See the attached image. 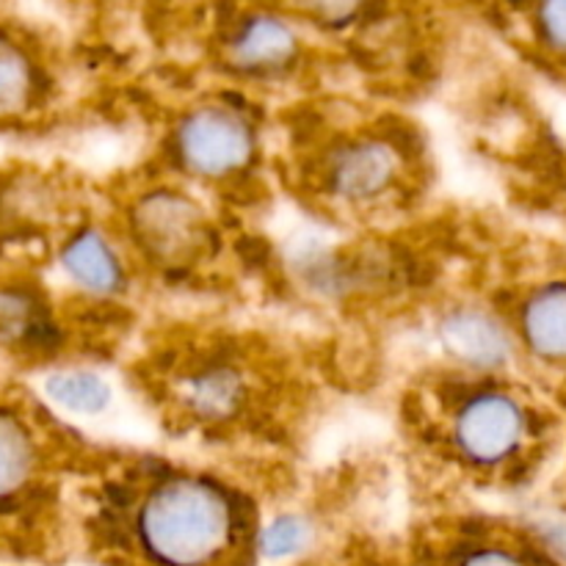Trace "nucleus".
<instances>
[{
  "label": "nucleus",
  "mask_w": 566,
  "mask_h": 566,
  "mask_svg": "<svg viewBox=\"0 0 566 566\" xmlns=\"http://www.w3.org/2000/svg\"><path fill=\"white\" fill-rule=\"evenodd\" d=\"M42 423L20 403L0 398V551H9L22 520L42 506L50 479Z\"/></svg>",
  "instance_id": "nucleus-3"
},
{
  "label": "nucleus",
  "mask_w": 566,
  "mask_h": 566,
  "mask_svg": "<svg viewBox=\"0 0 566 566\" xmlns=\"http://www.w3.org/2000/svg\"><path fill=\"white\" fill-rule=\"evenodd\" d=\"M130 531L153 566H216L235 551L243 514L230 486L166 470L136 492Z\"/></svg>",
  "instance_id": "nucleus-1"
},
{
  "label": "nucleus",
  "mask_w": 566,
  "mask_h": 566,
  "mask_svg": "<svg viewBox=\"0 0 566 566\" xmlns=\"http://www.w3.org/2000/svg\"><path fill=\"white\" fill-rule=\"evenodd\" d=\"M130 238L155 265H188L208 247V216L188 193L158 188L130 208Z\"/></svg>",
  "instance_id": "nucleus-6"
},
{
  "label": "nucleus",
  "mask_w": 566,
  "mask_h": 566,
  "mask_svg": "<svg viewBox=\"0 0 566 566\" xmlns=\"http://www.w3.org/2000/svg\"><path fill=\"white\" fill-rule=\"evenodd\" d=\"M59 265L66 280L88 296H116L125 291L127 271L116 243L97 227L72 232L59 252Z\"/></svg>",
  "instance_id": "nucleus-10"
},
{
  "label": "nucleus",
  "mask_w": 566,
  "mask_h": 566,
  "mask_svg": "<svg viewBox=\"0 0 566 566\" xmlns=\"http://www.w3.org/2000/svg\"><path fill=\"white\" fill-rule=\"evenodd\" d=\"M407 177V153L381 133H357L329 149L321 164L326 193L346 208L387 202Z\"/></svg>",
  "instance_id": "nucleus-5"
},
{
  "label": "nucleus",
  "mask_w": 566,
  "mask_h": 566,
  "mask_svg": "<svg viewBox=\"0 0 566 566\" xmlns=\"http://www.w3.org/2000/svg\"><path fill=\"white\" fill-rule=\"evenodd\" d=\"M457 566H531L528 558L523 553L512 551V547L503 545H481L473 547L462 556V562Z\"/></svg>",
  "instance_id": "nucleus-17"
},
{
  "label": "nucleus",
  "mask_w": 566,
  "mask_h": 566,
  "mask_svg": "<svg viewBox=\"0 0 566 566\" xmlns=\"http://www.w3.org/2000/svg\"><path fill=\"white\" fill-rule=\"evenodd\" d=\"M442 352L473 374H497L512 363L514 332L481 307H457L437 324Z\"/></svg>",
  "instance_id": "nucleus-8"
},
{
  "label": "nucleus",
  "mask_w": 566,
  "mask_h": 566,
  "mask_svg": "<svg viewBox=\"0 0 566 566\" xmlns=\"http://www.w3.org/2000/svg\"><path fill=\"white\" fill-rule=\"evenodd\" d=\"M287 6L302 11L313 22H321V25L340 28L348 25L368 6V0H287Z\"/></svg>",
  "instance_id": "nucleus-15"
},
{
  "label": "nucleus",
  "mask_w": 566,
  "mask_h": 566,
  "mask_svg": "<svg viewBox=\"0 0 566 566\" xmlns=\"http://www.w3.org/2000/svg\"><path fill=\"white\" fill-rule=\"evenodd\" d=\"M514 335L539 363L566 365V280L531 287L517 310Z\"/></svg>",
  "instance_id": "nucleus-11"
},
{
  "label": "nucleus",
  "mask_w": 566,
  "mask_h": 566,
  "mask_svg": "<svg viewBox=\"0 0 566 566\" xmlns=\"http://www.w3.org/2000/svg\"><path fill=\"white\" fill-rule=\"evenodd\" d=\"M171 149L186 175L224 182L249 169L258 153V130L235 105L205 103L177 122Z\"/></svg>",
  "instance_id": "nucleus-4"
},
{
  "label": "nucleus",
  "mask_w": 566,
  "mask_h": 566,
  "mask_svg": "<svg viewBox=\"0 0 566 566\" xmlns=\"http://www.w3.org/2000/svg\"><path fill=\"white\" fill-rule=\"evenodd\" d=\"M249 396V376L230 357L199 359L197 368H186L175 381V403L180 412L208 426L241 418Z\"/></svg>",
  "instance_id": "nucleus-7"
},
{
  "label": "nucleus",
  "mask_w": 566,
  "mask_h": 566,
  "mask_svg": "<svg viewBox=\"0 0 566 566\" xmlns=\"http://www.w3.org/2000/svg\"><path fill=\"white\" fill-rule=\"evenodd\" d=\"M536 440V418L520 392L501 385L464 390L448 412V446L470 470L514 468Z\"/></svg>",
  "instance_id": "nucleus-2"
},
{
  "label": "nucleus",
  "mask_w": 566,
  "mask_h": 566,
  "mask_svg": "<svg viewBox=\"0 0 566 566\" xmlns=\"http://www.w3.org/2000/svg\"><path fill=\"white\" fill-rule=\"evenodd\" d=\"M534 25L536 36L547 50L566 55V0H539Z\"/></svg>",
  "instance_id": "nucleus-16"
},
{
  "label": "nucleus",
  "mask_w": 566,
  "mask_h": 566,
  "mask_svg": "<svg viewBox=\"0 0 566 566\" xmlns=\"http://www.w3.org/2000/svg\"><path fill=\"white\" fill-rule=\"evenodd\" d=\"M313 539V528L302 514H280L260 531V553L265 558H291Z\"/></svg>",
  "instance_id": "nucleus-14"
},
{
  "label": "nucleus",
  "mask_w": 566,
  "mask_h": 566,
  "mask_svg": "<svg viewBox=\"0 0 566 566\" xmlns=\"http://www.w3.org/2000/svg\"><path fill=\"white\" fill-rule=\"evenodd\" d=\"M44 396L59 409L81 415V418H97V415L108 412L111 401H114V390H111L108 381L94 370L83 368L50 374L44 379Z\"/></svg>",
  "instance_id": "nucleus-13"
},
{
  "label": "nucleus",
  "mask_w": 566,
  "mask_h": 566,
  "mask_svg": "<svg viewBox=\"0 0 566 566\" xmlns=\"http://www.w3.org/2000/svg\"><path fill=\"white\" fill-rule=\"evenodd\" d=\"M48 81L44 72L14 39L0 33V127H20L42 108Z\"/></svg>",
  "instance_id": "nucleus-12"
},
{
  "label": "nucleus",
  "mask_w": 566,
  "mask_h": 566,
  "mask_svg": "<svg viewBox=\"0 0 566 566\" xmlns=\"http://www.w3.org/2000/svg\"><path fill=\"white\" fill-rule=\"evenodd\" d=\"M298 59V36L282 17L249 14L227 42V61L243 75H276Z\"/></svg>",
  "instance_id": "nucleus-9"
}]
</instances>
